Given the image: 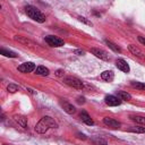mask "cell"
<instances>
[{"label": "cell", "instance_id": "1", "mask_svg": "<svg viewBox=\"0 0 145 145\" xmlns=\"http://www.w3.org/2000/svg\"><path fill=\"white\" fill-rule=\"evenodd\" d=\"M58 123L56 122V120L49 116H45L43 118L40 119V121L36 123L35 126V131L39 134H44L45 131H48V129L50 128H57Z\"/></svg>", "mask_w": 145, "mask_h": 145}, {"label": "cell", "instance_id": "2", "mask_svg": "<svg viewBox=\"0 0 145 145\" xmlns=\"http://www.w3.org/2000/svg\"><path fill=\"white\" fill-rule=\"evenodd\" d=\"M25 12H26V15H27L29 18H32L33 20H35V22H37V23H44V22H45V16H44L36 7H34V6L27 5V6L25 7Z\"/></svg>", "mask_w": 145, "mask_h": 145}, {"label": "cell", "instance_id": "3", "mask_svg": "<svg viewBox=\"0 0 145 145\" xmlns=\"http://www.w3.org/2000/svg\"><path fill=\"white\" fill-rule=\"evenodd\" d=\"M63 82H65V84L69 85L70 87H74V88H76V89H83V88H84V84H83V82H82L80 79L76 78V77L67 76V77H65Z\"/></svg>", "mask_w": 145, "mask_h": 145}, {"label": "cell", "instance_id": "4", "mask_svg": "<svg viewBox=\"0 0 145 145\" xmlns=\"http://www.w3.org/2000/svg\"><path fill=\"white\" fill-rule=\"evenodd\" d=\"M44 40H45V42H46L50 46H52V48H59V46H62V45L65 44L63 40H61V39L58 37V36H54V35H48V36L44 37Z\"/></svg>", "mask_w": 145, "mask_h": 145}, {"label": "cell", "instance_id": "5", "mask_svg": "<svg viewBox=\"0 0 145 145\" xmlns=\"http://www.w3.org/2000/svg\"><path fill=\"white\" fill-rule=\"evenodd\" d=\"M91 52L92 54H94L96 58L101 59V60H104V61H109L110 60V57L106 51L102 50V49H99V48H92L91 49Z\"/></svg>", "mask_w": 145, "mask_h": 145}, {"label": "cell", "instance_id": "6", "mask_svg": "<svg viewBox=\"0 0 145 145\" xmlns=\"http://www.w3.org/2000/svg\"><path fill=\"white\" fill-rule=\"evenodd\" d=\"M34 69H35V63H33V62H24V63L18 66V70L20 72H24V74L32 72Z\"/></svg>", "mask_w": 145, "mask_h": 145}, {"label": "cell", "instance_id": "7", "mask_svg": "<svg viewBox=\"0 0 145 145\" xmlns=\"http://www.w3.org/2000/svg\"><path fill=\"white\" fill-rule=\"evenodd\" d=\"M104 102L110 106H116V105H119L121 103L120 99L118 96H114V95H106L104 97Z\"/></svg>", "mask_w": 145, "mask_h": 145}, {"label": "cell", "instance_id": "8", "mask_svg": "<svg viewBox=\"0 0 145 145\" xmlns=\"http://www.w3.org/2000/svg\"><path fill=\"white\" fill-rule=\"evenodd\" d=\"M116 67H117L119 70L123 71V72H129V70H130L129 65H128L127 61L123 60V59H117V60H116Z\"/></svg>", "mask_w": 145, "mask_h": 145}, {"label": "cell", "instance_id": "9", "mask_svg": "<svg viewBox=\"0 0 145 145\" xmlns=\"http://www.w3.org/2000/svg\"><path fill=\"white\" fill-rule=\"evenodd\" d=\"M103 123H104L105 126L111 127V128H114V129H117V128L120 127V122H119L118 120L113 119V118H110V117H105V118L103 119Z\"/></svg>", "mask_w": 145, "mask_h": 145}, {"label": "cell", "instance_id": "10", "mask_svg": "<svg viewBox=\"0 0 145 145\" xmlns=\"http://www.w3.org/2000/svg\"><path fill=\"white\" fill-rule=\"evenodd\" d=\"M128 50L130 51V53L131 54H134V56H136V57H138V58H144V53L142 52V50L139 49V48H137L136 45H134V44H129L128 45Z\"/></svg>", "mask_w": 145, "mask_h": 145}, {"label": "cell", "instance_id": "11", "mask_svg": "<svg viewBox=\"0 0 145 145\" xmlns=\"http://www.w3.org/2000/svg\"><path fill=\"white\" fill-rule=\"evenodd\" d=\"M80 119H82V121H83L84 123H86V125H88V126H93V125H94L93 119L91 118V116H89L86 111H82V112H80Z\"/></svg>", "mask_w": 145, "mask_h": 145}, {"label": "cell", "instance_id": "12", "mask_svg": "<svg viewBox=\"0 0 145 145\" xmlns=\"http://www.w3.org/2000/svg\"><path fill=\"white\" fill-rule=\"evenodd\" d=\"M14 120L22 127V128H26L27 127V118L24 116H15Z\"/></svg>", "mask_w": 145, "mask_h": 145}, {"label": "cell", "instance_id": "13", "mask_svg": "<svg viewBox=\"0 0 145 145\" xmlns=\"http://www.w3.org/2000/svg\"><path fill=\"white\" fill-rule=\"evenodd\" d=\"M61 105H62L63 110H65V111H66L68 114H74V113L76 112V109H75V106H74L72 104L68 103V102H61Z\"/></svg>", "mask_w": 145, "mask_h": 145}, {"label": "cell", "instance_id": "14", "mask_svg": "<svg viewBox=\"0 0 145 145\" xmlns=\"http://www.w3.org/2000/svg\"><path fill=\"white\" fill-rule=\"evenodd\" d=\"M35 74L40 75V76H48L50 74V70L46 67H44V66H39L35 69Z\"/></svg>", "mask_w": 145, "mask_h": 145}, {"label": "cell", "instance_id": "15", "mask_svg": "<svg viewBox=\"0 0 145 145\" xmlns=\"http://www.w3.org/2000/svg\"><path fill=\"white\" fill-rule=\"evenodd\" d=\"M113 77H114V75H113V72L111 70H105V71H103L101 74V78L103 80H105V82H111L113 79Z\"/></svg>", "mask_w": 145, "mask_h": 145}, {"label": "cell", "instance_id": "16", "mask_svg": "<svg viewBox=\"0 0 145 145\" xmlns=\"http://www.w3.org/2000/svg\"><path fill=\"white\" fill-rule=\"evenodd\" d=\"M105 44H106L111 50H113L114 52H118V53H120V52H121V48H120V46H118L117 44H114L113 42H111V41H109V40H105Z\"/></svg>", "mask_w": 145, "mask_h": 145}, {"label": "cell", "instance_id": "17", "mask_svg": "<svg viewBox=\"0 0 145 145\" xmlns=\"http://www.w3.org/2000/svg\"><path fill=\"white\" fill-rule=\"evenodd\" d=\"M117 94H118V97H119L120 100H126V101L131 100V95H130L129 93L125 92V91H118Z\"/></svg>", "mask_w": 145, "mask_h": 145}, {"label": "cell", "instance_id": "18", "mask_svg": "<svg viewBox=\"0 0 145 145\" xmlns=\"http://www.w3.org/2000/svg\"><path fill=\"white\" fill-rule=\"evenodd\" d=\"M130 119L133 121H135L136 123H139L142 126H145V117H143V116H131Z\"/></svg>", "mask_w": 145, "mask_h": 145}, {"label": "cell", "instance_id": "19", "mask_svg": "<svg viewBox=\"0 0 145 145\" xmlns=\"http://www.w3.org/2000/svg\"><path fill=\"white\" fill-rule=\"evenodd\" d=\"M0 54H2L5 57H9V58H16L17 57V54L15 52H12L10 50H6V49H1L0 50Z\"/></svg>", "mask_w": 145, "mask_h": 145}, {"label": "cell", "instance_id": "20", "mask_svg": "<svg viewBox=\"0 0 145 145\" xmlns=\"http://www.w3.org/2000/svg\"><path fill=\"white\" fill-rule=\"evenodd\" d=\"M130 133H137V134H144L145 133V127H140V126H134L130 127L128 129Z\"/></svg>", "mask_w": 145, "mask_h": 145}, {"label": "cell", "instance_id": "21", "mask_svg": "<svg viewBox=\"0 0 145 145\" xmlns=\"http://www.w3.org/2000/svg\"><path fill=\"white\" fill-rule=\"evenodd\" d=\"M130 84H131L133 87H135V88H137L139 91H145V83H140V82H135L134 80Z\"/></svg>", "mask_w": 145, "mask_h": 145}, {"label": "cell", "instance_id": "22", "mask_svg": "<svg viewBox=\"0 0 145 145\" xmlns=\"http://www.w3.org/2000/svg\"><path fill=\"white\" fill-rule=\"evenodd\" d=\"M15 40L16 41H18V42H20V43H23V44H31V45H34V43L32 42V41H29V40H27V39H25V37H22V36H15Z\"/></svg>", "mask_w": 145, "mask_h": 145}, {"label": "cell", "instance_id": "23", "mask_svg": "<svg viewBox=\"0 0 145 145\" xmlns=\"http://www.w3.org/2000/svg\"><path fill=\"white\" fill-rule=\"evenodd\" d=\"M7 91L10 92V93H16L17 91H19V87L17 85H15V84H9L7 86Z\"/></svg>", "mask_w": 145, "mask_h": 145}, {"label": "cell", "instance_id": "24", "mask_svg": "<svg viewBox=\"0 0 145 145\" xmlns=\"http://www.w3.org/2000/svg\"><path fill=\"white\" fill-rule=\"evenodd\" d=\"M92 140H93L94 145H106V142L103 138H100V137H95Z\"/></svg>", "mask_w": 145, "mask_h": 145}, {"label": "cell", "instance_id": "25", "mask_svg": "<svg viewBox=\"0 0 145 145\" xmlns=\"http://www.w3.org/2000/svg\"><path fill=\"white\" fill-rule=\"evenodd\" d=\"M78 19H79L80 22H83L84 24H86V25H92V23H91L89 20H87V19H86L85 17H83V16H79V17H78Z\"/></svg>", "mask_w": 145, "mask_h": 145}, {"label": "cell", "instance_id": "26", "mask_svg": "<svg viewBox=\"0 0 145 145\" xmlns=\"http://www.w3.org/2000/svg\"><path fill=\"white\" fill-rule=\"evenodd\" d=\"M138 41H139L143 45H145V39H144L143 36H138Z\"/></svg>", "mask_w": 145, "mask_h": 145}, {"label": "cell", "instance_id": "27", "mask_svg": "<svg viewBox=\"0 0 145 145\" xmlns=\"http://www.w3.org/2000/svg\"><path fill=\"white\" fill-rule=\"evenodd\" d=\"M75 53L78 54V56H83L84 54V51L83 50H75Z\"/></svg>", "mask_w": 145, "mask_h": 145}, {"label": "cell", "instance_id": "28", "mask_svg": "<svg viewBox=\"0 0 145 145\" xmlns=\"http://www.w3.org/2000/svg\"><path fill=\"white\" fill-rule=\"evenodd\" d=\"M56 75H57V76H63V70H61V69H59V70H57V72H56Z\"/></svg>", "mask_w": 145, "mask_h": 145}, {"label": "cell", "instance_id": "29", "mask_svg": "<svg viewBox=\"0 0 145 145\" xmlns=\"http://www.w3.org/2000/svg\"><path fill=\"white\" fill-rule=\"evenodd\" d=\"M77 102H78V103H84V102H85V99H84L83 96H82V97L79 96V97H78V100H77Z\"/></svg>", "mask_w": 145, "mask_h": 145}, {"label": "cell", "instance_id": "30", "mask_svg": "<svg viewBox=\"0 0 145 145\" xmlns=\"http://www.w3.org/2000/svg\"><path fill=\"white\" fill-rule=\"evenodd\" d=\"M77 135H78V137H79V138H83V139H85V138H86V137H85V135H83V134H77Z\"/></svg>", "mask_w": 145, "mask_h": 145}, {"label": "cell", "instance_id": "31", "mask_svg": "<svg viewBox=\"0 0 145 145\" xmlns=\"http://www.w3.org/2000/svg\"><path fill=\"white\" fill-rule=\"evenodd\" d=\"M3 145H7V144H3Z\"/></svg>", "mask_w": 145, "mask_h": 145}]
</instances>
